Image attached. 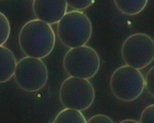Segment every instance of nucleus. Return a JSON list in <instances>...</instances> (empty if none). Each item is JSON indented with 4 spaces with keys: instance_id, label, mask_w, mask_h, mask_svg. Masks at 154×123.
I'll list each match as a JSON object with an SVG mask.
<instances>
[{
    "instance_id": "obj_1",
    "label": "nucleus",
    "mask_w": 154,
    "mask_h": 123,
    "mask_svg": "<svg viewBox=\"0 0 154 123\" xmlns=\"http://www.w3.org/2000/svg\"><path fill=\"white\" fill-rule=\"evenodd\" d=\"M56 36L50 25L38 19L26 22L20 30V46L26 56L42 59L54 49Z\"/></svg>"
},
{
    "instance_id": "obj_2",
    "label": "nucleus",
    "mask_w": 154,
    "mask_h": 123,
    "mask_svg": "<svg viewBox=\"0 0 154 123\" xmlns=\"http://www.w3.org/2000/svg\"><path fill=\"white\" fill-rule=\"evenodd\" d=\"M57 23V36L66 47L71 49L86 45L91 38L92 23L82 11L67 12Z\"/></svg>"
},
{
    "instance_id": "obj_3",
    "label": "nucleus",
    "mask_w": 154,
    "mask_h": 123,
    "mask_svg": "<svg viewBox=\"0 0 154 123\" xmlns=\"http://www.w3.org/2000/svg\"><path fill=\"white\" fill-rule=\"evenodd\" d=\"M100 64L96 51L86 45L69 49L63 59V67L68 74L88 80L95 76Z\"/></svg>"
},
{
    "instance_id": "obj_4",
    "label": "nucleus",
    "mask_w": 154,
    "mask_h": 123,
    "mask_svg": "<svg viewBox=\"0 0 154 123\" xmlns=\"http://www.w3.org/2000/svg\"><path fill=\"white\" fill-rule=\"evenodd\" d=\"M59 98L65 108L83 111L93 103L95 90L88 79L70 76L61 85Z\"/></svg>"
},
{
    "instance_id": "obj_5",
    "label": "nucleus",
    "mask_w": 154,
    "mask_h": 123,
    "mask_svg": "<svg viewBox=\"0 0 154 123\" xmlns=\"http://www.w3.org/2000/svg\"><path fill=\"white\" fill-rule=\"evenodd\" d=\"M110 87L117 99L131 102L137 99L143 92L144 78L138 69L124 65L113 72L110 80Z\"/></svg>"
},
{
    "instance_id": "obj_6",
    "label": "nucleus",
    "mask_w": 154,
    "mask_h": 123,
    "mask_svg": "<svg viewBox=\"0 0 154 123\" xmlns=\"http://www.w3.org/2000/svg\"><path fill=\"white\" fill-rule=\"evenodd\" d=\"M121 55L126 65L138 70L143 69L154 60V40L145 33L132 34L123 43Z\"/></svg>"
},
{
    "instance_id": "obj_7",
    "label": "nucleus",
    "mask_w": 154,
    "mask_h": 123,
    "mask_svg": "<svg viewBox=\"0 0 154 123\" xmlns=\"http://www.w3.org/2000/svg\"><path fill=\"white\" fill-rule=\"evenodd\" d=\"M14 75L16 83L21 89L35 92L45 86L48 71L41 59L26 57L17 63Z\"/></svg>"
},
{
    "instance_id": "obj_8",
    "label": "nucleus",
    "mask_w": 154,
    "mask_h": 123,
    "mask_svg": "<svg viewBox=\"0 0 154 123\" xmlns=\"http://www.w3.org/2000/svg\"><path fill=\"white\" fill-rule=\"evenodd\" d=\"M65 0H33L32 8L37 19L47 24H56L67 13Z\"/></svg>"
},
{
    "instance_id": "obj_9",
    "label": "nucleus",
    "mask_w": 154,
    "mask_h": 123,
    "mask_svg": "<svg viewBox=\"0 0 154 123\" xmlns=\"http://www.w3.org/2000/svg\"><path fill=\"white\" fill-rule=\"evenodd\" d=\"M16 64L13 52L7 47L0 46V83L7 82L13 76Z\"/></svg>"
},
{
    "instance_id": "obj_10",
    "label": "nucleus",
    "mask_w": 154,
    "mask_h": 123,
    "mask_svg": "<svg viewBox=\"0 0 154 123\" xmlns=\"http://www.w3.org/2000/svg\"><path fill=\"white\" fill-rule=\"evenodd\" d=\"M117 8L125 15H137L143 11L148 0H114Z\"/></svg>"
},
{
    "instance_id": "obj_11",
    "label": "nucleus",
    "mask_w": 154,
    "mask_h": 123,
    "mask_svg": "<svg viewBox=\"0 0 154 123\" xmlns=\"http://www.w3.org/2000/svg\"><path fill=\"white\" fill-rule=\"evenodd\" d=\"M53 123H87V121L81 112L65 108L59 112Z\"/></svg>"
},
{
    "instance_id": "obj_12",
    "label": "nucleus",
    "mask_w": 154,
    "mask_h": 123,
    "mask_svg": "<svg viewBox=\"0 0 154 123\" xmlns=\"http://www.w3.org/2000/svg\"><path fill=\"white\" fill-rule=\"evenodd\" d=\"M9 20L5 14L0 12V46L7 41L10 33Z\"/></svg>"
},
{
    "instance_id": "obj_13",
    "label": "nucleus",
    "mask_w": 154,
    "mask_h": 123,
    "mask_svg": "<svg viewBox=\"0 0 154 123\" xmlns=\"http://www.w3.org/2000/svg\"><path fill=\"white\" fill-rule=\"evenodd\" d=\"M67 4L75 10L87 9L94 3L95 0H65Z\"/></svg>"
},
{
    "instance_id": "obj_14",
    "label": "nucleus",
    "mask_w": 154,
    "mask_h": 123,
    "mask_svg": "<svg viewBox=\"0 0 154 123\" xmlns=\"http://www.w3.org/2000/svg\"><path fill=\"white\" fill-rule=\"evenodd\" d=\"M139 123H154V105L151 104L143 110Z\"/></svg>"
},
{
    "instance_id": "obj_15",
    "label": "nucleus",
    "mask_w": 154,
    "mask_h": 123,
    "mask_svg": "<svg viewBox=\"0 0 154 123\" xmlns=\"http://www.w3.org/2000/svg\"><path fill=\"white\" fill-rule=\"evenodd\" d=\"M154 67L148 70L144 79V88L149 93L154 97Z\"/></svg>"
},
{
    "instance_id": "obj_16",
    "label": "nucleus",
    "mask_w": 154,
    "mask_h": 123,
    "mask_svg": "<svg viewBox=\"0 0 154 123\" xmlns=\"http://www.w3.org/2000/svg\"><path fill=\"white\" fill-rule=\"evenodd\" d=\"M87 123H114L111 118L106 115L97 114L93 116Z\"/></svg>"
},
{
    "instance_id": "obj_17",
    "label": "nucleus",
    "mask_w": 154,
    "mask_h": 123,
    "mask_svg": "<svg viewBox=\"0 0 154 123\" xmlns=\"http://www.w3.org/2000/svg\"><path fill=\"white\" fill-rule=\"evenodd\" d=\"M119 123H139V122H137L136 120H133V119H125L121 121Z\"/></svg>"
}]
</instances>
